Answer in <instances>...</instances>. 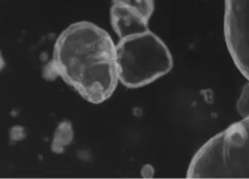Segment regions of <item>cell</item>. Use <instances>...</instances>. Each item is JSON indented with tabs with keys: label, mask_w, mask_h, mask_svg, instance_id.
Returning a JSON list of instances; mask_svg holds the SVG:
<instances>
[{
	"label": "cell",
	"mask_w": 249,
	"mask_h": 179,
	"mask_svg": "<svg viewBox=\"0 0 249 179\" xmlns=\"http://www.w3.org/2000/svg\"><path fill=\"white\" fill-rule=\"evenodd\" d=\"M119 81L127 89H141L171 72L173 56L151 30L121 39L116 44Z\"/></svg>",
	"instance_id": "3957f363"
},
{
	"label": "cell",
	"mask_w": 249,
	"mask_h": 179,
	"mask_svg": "<svg viewBox=\"0 0 249 179\" xmlns=\"http://www.w3.org/2000/svg\"><path fill=\"white\" fill-rule=\"evenodd\" d=\"M224 33L234 63L249 81V0H225Z\"/></svg>",
	"instance_id": "277c9868"
},
{
	"label": "cell",
	"mask_w": 249,
	"mask_h": 179,
	"mask_svg": "<svg viewBox=\"0 0 249 179\" xmlns=\"http://www.w3.org/2000/svg\"><path fill=\"white\" fill-rule=\"evenodd\" d=\"M112 4H124L141 13L149 20L155 11L154 0H112Z\"/></svg>",
	"instance_id": "8992f818"
},
{
	"label": "cell",
	"mask_w": 249,
	"mask_h": 179,
	"mask_svg": "<svg viewBox=\"0 0 249 179\" xmlns=\"http://www.w3.org/2000/svg\"><path fill=\"white\" fill-rule=\"evenodd\" d=\"M237 111L244 118L249 116V83L244 88L241 96L237 101Z\"/></svg>",
	"instance_id": "52a82bcc"
},
{
	"label": "cell",
	"mask_w": 249,
	"mask_h": 179,
	"mask_svg": "<svg viewBox=\"0 0 249 179\" xmlns=\"http://www.w3.org/2000/svg\"><path fill=\"white\" fill-rule=\"evenodd\" d=\"M110 20L113 31L120 40L150 30L149 20L135 9L124 4H112Z\"/></svg>",
	"instance_id": "5b68a950"
},
{
	"label": "cell",
	"mask_w": 249,
	"mask_h": 179,
	"mask_svg": "<svg viewBox=\"0 0 249 179\" xmlns=\"http://www.w3.org/2000/svg\"><path fill=\"white\" fill-rule=\"evenodd\" d=\"M188 179H249V116L209 140L194 156Z\"/></svg>",
	"instance_id": "7a4b0ae2"
},
{
	"label": "cell",
	"mask_w": 249,
	"mask_h": 179,
	"mask_svg": "<svg viewBox=\"0 0 249 179\" xmlns=\"http://www.w3.org/2000/svg\"><path fill=\"white\" fill-rule=\"evenodd\" d=\"M52 67L85 100L102 104L113 96L119 81L116 44L98 25L76 22L54 44Z\"/></svg>",
	"instance_id": "6da1fadb"
}]
</instances>
